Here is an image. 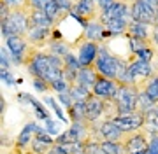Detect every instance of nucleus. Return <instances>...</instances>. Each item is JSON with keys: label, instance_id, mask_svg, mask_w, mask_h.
<instances>
[{"label": "nucleus", "instance_id": "obj_12", "mask_svg": "<svg viewBox=\"0 0 158 154\" xmlns=\"http://www.w3.org/2000/svg\"><path fill=\"white\" fill-rule=\"evenodd\" d=\"M51 37H53V28H42V26H30L27 35H25L27 42L37 49H42L48 46Z\"/></svg>", "mask_w": 158, "mask_h": 154}, {"label": "nucleus", "instance_id": "obj_8", "mask_svg": "<svg viewBox=\"0 0 158 154\" xmlns=\"http://www.w3.org/2000/svg\"><path fill=\"white\" fill-rule=\"evenodd\" d=\"M70 14H74V16L86 26L88 21L98 18L100 7H98V4H97V0H77V2L74 4V9H72Z\"/></svg>", "mask_w": 158, "mask_h": 154}, {"label": "nucleus", "instance_id": "obj_36", "mask_svg": "<svg viewBox=\"0 0 158 154\" xmlns=\"http://www.w3.org/2000/svg\"><path fill=\"white\" fill-rule=\"evenodd\" d=\"M151 67H153V74L158 75V49H156V53H155V58H153V61H151Z\"/></svg>", "mask_w": 158, "mask_h": 154}, {"label": "nucleus", "instance_id": "obj_14", "mask_svg": "<svg viewBox=\"0 0 158 154\" xmlns=\"http://www.w3.org/2000/svg\"><path fill=\"white\" fill-rule=\"evenodd\" d=\"M155 9L144 4L142 0H134L132 2V19L139 21V23L146 25H155Z\"/></svg>", "mask_w": 158, "mask_h": 154}, {"label": "nucleus", "instance_id": "obj_26", "mask_svg": "<svg viewBox=\"0 0 158 154\" xmlns=\"http://www.w3.org/2000/svg\"><path fill=\"white\" fill-rule=\"evenodd\" d=\"M44 102L48 103V105H49V107L53 109V110H55V114L58 116V119H62L63 123L70 121V119H67V117H65V114H63V110L60 109V103H58L56 98H53V97H46V98H44Z\"/></svg>", "mask_w": 158, "mask_h": 154}, {"label": "nucleus", "instance_id": "obj_5", "mask_svg": "<svg viewBox=\"0 0 158 154\" xmlns=\"http://www.w3.org/2000/svg\"><path fill=\"white\" fill-rule=\"evenodd\" d=\"M4 42H6L7 51L12 58V65H25V58H27V53L30 47L27 39L19 37V35H11V37L4 39Z\"/></svg>", "mask_w": 158, "mask_h": 154}, {"label": "nucleus", "instance_id": "obj_41", "mask_svg": "<svg viewBox=\"0 0 158 154\" xmlns=\"http://www.w3.org/2000/svg\"><path fill=\"white\" fill-rule=\"evenodd\" d=\"M155 112H156V114H158V103H156V105H155Z\"/></svg>", "mask_w": 158, "mask_h": 154}, {"label": "nucleus", "instance_id": "obj_33", "mask_svg": "<svg viewBox=\"0 0 158 154\" xmlns=\"http://www.w3.org/2000/svg\"><path fill=\"white\" fill-rule=\"evenodd\" d=\"M46 121V131L49 133V135H53V137H58L60 133H58V126L51 121V117H48V119H44Z\"/></svg>", "mask_w": 158, "mask_h": 154}, {"label": "nucleus", "instance_id": "obj_1", "mask_svg": "<svg viewBox=\"0 0 158 154\" xmlns=\"http://www.w3.org/2000/svg\"><path fill=\"white\" fill-rule=\"evenodd\" d=\"M0 28L4 39L11 37V35H19L25 37L30 28V19H28V7L25 9H14L9 12L7 19L0 21Z\"/></svg>", "mask_w": 158, "mask_h": 154}, {"label": "nucleus", "instance_id": "obj_18", "mask_svg": "<svg viewBox=\"0 0 158 154\" xmlns=\"http://www.w3.org/2000/svg\"><path fill=\"white\" fill-rule=\"evenodd\" d=\"M97 77H98V72L95 70V67H81L77 72V81L76 84H81V86H86V88H93Z\"/></svg>", "mask_w": 158, "mask_h": 154}, {"label": "nucleus", "instance_id": "obj_39", "mask_svg": "<svg viewBox=\"0 0 158 154\" xmlns=\"http://www.w3.org/2000/svg\"><path fill=\"white\" fill-rule=\"evenodd\" d=\"M155 25H158V9H156V12H155Z\"/></svg>", "mask_w": 158, "mask_h": 154}, {"label": "nucleus", "instance_id": "obj_2", "mask_svg": "<svg viewBox=\"0 0 158 154\" xmlns=\"http://www.w3.org/2000/svg\"><path fill=\"white\" fill-rule=\"evenodd\" d=\"M127 61V60H121V58L114 56L113 53L107 49L106 44H100V49H98V56H97L93 67L102 77H107V79H114L118 77V72H119V67L121 63Z\"/></svg>", "mask_w": 158, "mask_h": 154}, {"label": "nucleus", "instance_id": "obj_17", "mask_svg": "<svg viewBox=\"0 0 158 154\" xmlns=\"http://www.w3.org/2000/svg\"><path fill=\"white\" fill-rule=\"evenodd\" d=\"M151 32H153V25L146 23H139V21H130L128 28H127V37L132 39H141V40H149L151 42Z\"/></svg>", "mask_w": 158, "mask_h": 154}, {"label": "nucleus", "instance_id": "obj_22", "mask_svg": "<svg viewBox=\"0 0 158 154\" xmlns=\"http://www.w3.org/2000/svg\"><path fill=\"white\" fill-rule=\"evenodd\" d=\"M155 105H156V102H155L146 91H139V97H137V110H139V112L148 114V112L155 110Z\"/></svg>", "mask_w": 158, "mask_h": 154}, {"label": "nucleus", "instance_id": "obj_11", "mask_svg": "<svg viewBox=\"0 0 158 154\" xmlns=\"http://www.w3.org/2000/svg\"><path fill=\"white\" fill-rule=\"evenodd\" d=\"M118 88H119L118 81L102 77V75L98 74L95 84H93V88H91V93H93L95 97L102 98V100H113L114 95H116V91H118Z\"/></svg>", "mask_w": 158, "mask_h": 154}, {"label": "nucleus", "instance_id": "obj_13", "mask_svg": "<svg viewBox=\"0 0 158 154\" xmlns=\"http://www.w3.org/2000/svg\"><path fill=\"white\" fill-rule=\"evenodd\" d=\"M107 39H109L107 30H106V26L102 25V21L98 19V18L86 23V26H85V40H91V42H97V44H104Z\"/></svg>", "mask_w": 158, "mask_h": 154}, {"label": "nucleus", "instance_id": "obj_38", "mask_svg": "<svg viewBox=\"0 0 158 154\" xmlns=\"http://www.w3.org/2000/svg\"><path fill=\"white\" fill-rule=\"evenodd\" d=\"M114 0H97V4H98V7L100 9H104V7H107L109 4H113Z\"/></svg>", "mask_w": 158, "mask_h": 154}, {"label": "nucleus", "instance_id": "obj_32", "mask_svg": "<svg viewBox=\"0 0 158 154\" xmlns=\"http://www.w3.org/2000/svg\"><path fill=\"white\" fill-rule=\"evenodd\" d=\"M48 6V0H28V9H37V11H44Z\"/></svg>", "mask_w": 158, "mask_h": 154}, {"label": "nucleus", "instance_id": "obj_29", "mask_svg": "<svg viewBox=\"0 0 158 154\" xmlns=\"http://www.w3.org/2000/svg\"><path fill=\"white\" fill-rule=\"evenodd\" d=\"M2 4H6L11 11L14 9H25V7L28 6V0H0Z\"/></svg>", "mask_w": 158, "mask_h": 154}, {"label": "nucleus", "instance_id": "obj_4", "mask_svg": "<svg viewBox=\"0 0 158 154\" xmlns=\"http://www.w3.org/2000/svg\"><path fill=\"white\" fill-rule=\"evenodd\" d=\"M123 144L128 154H146L148 144H149V133L144 128L127 133L123 138Z\"/></svg>", "mask_w": 158, "mask_h": 154}, {"label": "nucleus", "instance_id": "obj_6", "mask_svg": "<svg viewBox=\"0 0 158 154\" xmlns=\"http://www.w3.org/2000/svg\"><path fill=\"white\" fill-rule=\"evenodd\" d=\"M128 72H130V75L134 77L135 84L139 86V89H142V86H144L148 81L153 77L151 61H146V60L135 56L132 61L128 63Z\"/></svg>", "mask_w": 158, "mask_h": 154}, {"label": "nucleus", "instance_id": "obj_10", "mask_svg": "<svg viewBox=\"0 0 158 154\" xmlns=\"http://www.w3.org/2000/svg\"><path fill=\"white\" fill-rule=\"evenodd\" d=\"M98 49H100V44L97 42H91V40H81L77 44V47L74 49L76 54H77V60L81 63V67H93L97 56H98Z\"/></svg>", "mask_w": 158, "mask_h": 154}, {"label": "nucleus", "instance_id": "obj_3", "mask_svg": "<svg viewBox=\"0 0 158 154\" xmlns=\"http://www.w3.org/2000/svg\"><path fill=\"white\" fill-rule=\"evenodd\" d=\"M139 86L137 84H119L118 91L114 95L116 110L119 114H132L137 110V97H139Z\"/></svg>", "mask_w": 158, "mask_h": 154}, {"label": "nucleus", "instance_id": "obj_23", "mask_svg": "<svg viewBox=\"0 0 158 154\" xmlns=\"http://www.w3.org/2000/svg\"><path fill=\"white\" fill-rule=\"evenodd\" d=\"M91 95H93L91 89L90 88H86V86L72 84V88H70V97L74 98V102H86Z\"/></svg>", "mask_w": 158, "mask_h": 154}, {"label": "nucleus", "instance_id": "obj_7", "mask_svg": "<svg viewBox=\"0 0 158 154\" xmlns=\"http://www.w3.org/2000/svg\"><path fill=\"white\" fill-rule=\"evenodd\" d=\"M132 2L134 0H114L107 7L100 9L98 19H113V18L132 19Z\"/></svg>", "mask_w": 158, "mask_h": 154}, {"label": "nucleus", "instance_id": "obj_35", "mask_svg": "<svg viewBox=\"0 0 158 154\" xmlns=\"http://www.w3.org/2000/svg\"><path fill=\"white\" fill-rule=\"evenodd\" d=\"M151 44L155 49H158V25H153V32H151Z\"/></svg>", "mask_w": 158, "mask_h": 154}, {"label": "nucleus", "instance_id": "obj_15", "mask_svg": "<svg viewBox=\"0 0 158 154\" xmlns=\"http://www.w3.org/2000/svg\"><path fill=\"white\" fill-rule=\"evenodd\" d=\"M104 112H106V100L91 95L86 100V121L97 123V121L104 119Z\"/></svg>", "mask_w": 158, "mask_h": 154}, {"label": "nucleus", "instance_id": "obj_9", "mask_svg": "<svg viewBox=\"0 0 158 154\" xmlns=\"http://www.w3.org/2000/svg\"><path fill=\"white\" fill-rule=\"evenodd\" d=\"M144 119H146V114L135 110V112H132V114H119L111 121H113L121 131L130 133V131H135V130L144 128Z\"/></svg>", "mask_w": 158, "mask_h": 154}, {"label": "nucleus", "instance_id": "obj_30", "mask_svg": "<svg viewBox=\"0 0 158 154\" xmlns=\"http://www.w3.org/2000/svg\"><path fill=\"white\" fill-rule=\"evenodd\" d=\"M146 154H158V133H149V144H148Z\"/></svg>", "mask_w": 158, "mask_h": 154}, {"label": "nucleus", "instance_id": "obj_19", "mask_svg": "<svg viewBox=\"0 0 158 154\" xmlns=\"http://www.w3.org/2000/svg\"><path fill=\"white\" fill-rule=\"evenodd\" d=\"M28 19L30 26H42V28H53V21H51L44 11H37V9H28Z\"/></svg>", "mask_w": 158, "mask_h": 154}, {"label": "nucleus", "instance_id": "obj_31", "mask_svg": "<svg viewBox=\"0 0 158 154\" xmlns=\"http://www.w3.org/2000/svg\"><path fill=\"white\" fill-rule=\"evenodd\" d=\"M56 100H58V102H62L65 109H69L70 105H74V98L70 97V93H58Z\"/></svg>", "mask_w": 158, "mask_h": 154}, {"label": "nucleus", "instance_id": "obj_28", "mask_svg": "<svg viewBox=\"0 0 158 154\" xmlns=\"http://www.w3.org/2000/svg\"><path fill=\"white\" fill-rule=\"evenodd\" d=\"M32 82H34V88L37 89V91H40V93L53 91L49 82H48V81H44V79H40V77H34V79H32Z\"/></svg>", "mask_w": 158, "mask_h": 154}, {"label": "nucleus", "instance_id": "obj_16", "mask_svg": "<svg viewBox=\"0 0 158 154\" xmlns=\"http://www.w3.org/2000/svg\"><path fill=\"white\" fill-rule=\"evenodd\" d=\"M98 133H100L102 140H123L125 135H127V133L119 130L111 119L98 121Z\"/></svg>", "mask_w": 158, "mask_h": 154}, {"label": "nucleus", "instance_id": "obj_20", "mask_svg": "<svg viewBox=\"0 0 158 154\" xmlns=\"http://www.w3.org/2000/svg\"><path fill=\"white\" fill-rule=\"evenodd\" d=\"M67 114L70 117V123L86 121V102H74V105L67 109Z\"/></svg>", "mask_w": 158, "mask_h": 154}, {"label": "nucleus", "instance_id": "obj_21", "mask_svg": "<svg viewBox=\"0 0 158 154\" xmlns=\"http://www.w3.org/2000/svg\"><path fill=\"white\" fill-rule=\"evenodd\" d=\"M100 145L106 154H128L123 140H102Z\"/></svg>", "mask_w": 158, "mask_h": 154}, {"label": "nucleus", "instance_id": "obj_40", "mask_svg": "<svg viewBox=\"0 0 158 154\" xmlns=\"http://www.w3.org/2000/svg\"><path fill=\"white\" fill-rule=\"evenodd\" d=\"M48 154H58V152L55 151V147H51V149H49V152H48Z\"/></svg>", "mask_w": 158, "mask_h": 154}, {"label": "nucleus", "instance_id": "obj_27", "mask_svg": "<svg viewBox=\"0 0 158 154\" xmlns=\"http://www.w3.org/2000/svg\"><path fill=\"white\" fill-rule=\"evenodd\" d=\"M12 67V58L7 51V47L4 46L2 51H0V69H11Z\"/></svg>", "mask_w": 158, "mask_h": 154}, {"label": "nucleus", "instance_id": "obj_24", "mask_svg": "<svg viewBox=\"0 0 158 154\" xmlns=\"http://www.w3.org/2000/svg\"><path fill=\"white\" fill-rule=\"evenodd\" d=\"M141 91H146L148 95H149V97H151L153 100L158 103V75L156 74H153V77L148 81L144 86H142Z\"/></svg>", "mask_w": 158, "mask_h": 154}, {"label": "nucleus", "instance_id": "obj_34", "mask_svg": "<svg viewBox=\"0 0 158 154\" xmlns=\"http://www.w3.org/2000/svg\"><path fill=\"white\" fill-rule=\"evenodd\" d=\"M0 74H2V81H4V82L14 86V77H12V74L9 72V69H2L0 70Z\"/></svg>", "mask_w": 158, "mask_h": 154}, {"label": "nucleus", "instance_id": "obj_37", "mask_svg": "<svg viewBox=\"0 0 158 154\" xmlns=\"http://www.w3.org/2000/svg\"><path fill=\"white\" fill-rule=\"evenodd\" d=\"M142 2H144V4H148V6L151 7V9H155V11L158 9V0H142Z\"/></svg>", "mask_w": 158, "mask_h": 154}, {"label": "nucleus", "instance_id": "obj_25", "mask_svg": "<svg viewBox=\"0 0 158 154\" xmlns=\"http://www.w3.org/2000/svg\"><path fill=\"white\" fill-rule=\"evenodd\" d=\"M144 130L148 133H158V114L155 110L148 112L146 119H144Z\"/></svg>", "mask_w": 158, "mask_h": 154}]
</instances>
